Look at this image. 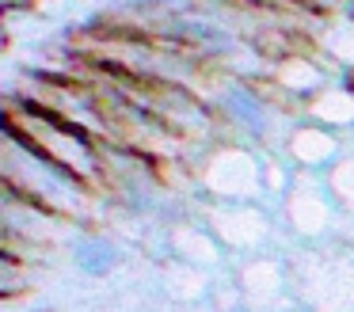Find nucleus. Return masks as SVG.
Instances as JSON below:
<instances>
[{
	"label": "nucleus",
	"instance_id": "obj_1",
	"mask_svg": "<svg viewBox=\"0 0 354 312\" xmlns=\"http://www.w3.org/2000/svg\"><path fill=\"white\" fill-rule=\"evenodd\" d=\"M77 263L84 266L88 274H103V270H111V266L118 263V251L111 248L107 240H84L77 248Z\"/></svg>",
	"mask_w": 354,
	"mask_h": 312
},
{
	"label": "nucleus",
	"instance_id": "obj_2",
	"mask_svg": "<svg viewBox=\"0 0 354 312\" xmlns=\"http://www.w3.org/2000/svg\"><path fill=\"white\" fill-rule=\"evenodd\" d=\"M19 274H16V266H12L8 263V259H4V255H0V293H12V289H16L19 286Z\"/></svg>",
	"mask_w": 354,
	"mask_h": 312
}]
</instances>
